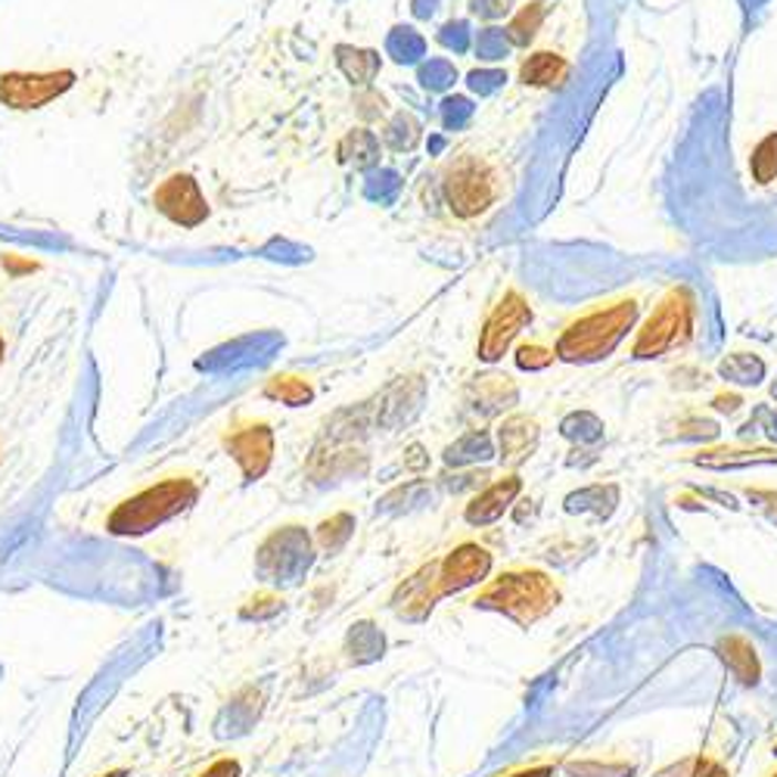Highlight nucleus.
Returning a JSON list of instances; mask_svg holds the SVG:
<instances>
[{"label": "nucleus", "mask_w": 777, "mask_h": 777, "mask_svg": "<svg viewBox=\"0 0 777 777\" xmlns=\"http://www.w3.org/2000/svg\"><path fill=\"white\" fill-rule=\"evenodd\" d=\"M473 603L482 610L504 612L519 626H532L560 603V588L547 579L545 573L519 569V573H504L495 581H489Z\"/></svg>", "instance_id": "1"}, {"label": "nucleus", "mask_w": 777, "mask_h": 777, "mask_svg": "<svg viewBox=\"0 0 777 777\" xmlns=\"http://www.w3.org/2000/svg\"><path fill=\"white\" fill-rule=\"evenodd\" d=\"M197 482L193 480H166L144 489L140 495L122 501L116 511L109 513L106 529L113 535H147L166 519L183 513L197 501Z\"/></svg>", "instance_id": "2"}, {"label": "nucleus", "mask_w": 777, "mask_h": 777, "mask_svg": "<svg viewBox=\"0 0 777 777\" xmlns=\"http://www.w3.org/2000/svg\"><path fill=\"white\" fill-rule=\"evenodd\" d=\"M634 317H638L634 302H619L607 312L581 317L579 324H573L560 336L557 355L563 361H597L607 351H612V346L626 336V330L634 324Z\"/></svg>", "instance_id": "3"}, {"label": "nucleus", "mask_w": 777, "mask_h": 777, "mask_svg": "<svg viewBox=\"0 0 777 777\" xmlns=\"http://www.w3.org/2000/svg\"><path fill=\"white\" fill-rule=\"evenodd\" d=\"M442 190H445L448 209L458 218L485 216L501 197L495 168L482 162L480 156H461L458 162H451Z\"/></svg>", "instance_id": "4"}, {"label": "nucleus", "mask_w": 777, "mask_h": 777, "mask_svg": "<svg viewBox=\"0 0 777 777\" xmlns=\"http://www.w3.org/2000/svg\"><path fill=\"white\" fill-rule=\"evenodd\" d=\"M691 330H694V302L684 290H675L662 298L660 308L644 324V330L638 333L634 358H657L669 348L684 346L691 339Z\"/></svg>", "instance_id": "5"}, {"label": "nucleus", "mask_w": 777, "mask_h": 777, "mask_svg": "<svg viewBox=\"0 0 777 777\" xmlns=\"http://www.w3.org/2000/svg\"><path fill=\"white\" fill-rule=\"evenodd\" d=\"M75 84L72 69H56V72H3L0 75V103L10 109H41L50 99L66 94Z\"/></svg>", "instance_id": "6"}, {"label": "nucleus", "mask_w": 777, "mask_h": 777, "mask_svg": "<svg viewBox=\"0 0 777 777\" xmlns=\"http://www.w3.org/2000/svg\"><path fill=\"white\" fill-rule=\"evenodd\" d=\"M153 206L181 228H199L209 218V202L202 197L193 175H168L166 181L156 187Z\"/></svg>", "instance_id": "7"}, {"label": "nucleus", "mask_w": 777, "mask_h": 777, "mask_svg": "<svg viewBox=\"0 0 777 777\" xmlns=\"http://www.w3.org/2000/svg\"><path fill=\"white\" fill-rule=\"evenodd\" d=\"M532 321V308L519 293H507L497 302V308L489 315L480 336V358L482 361H497L511 343L519 336V330Z\"/></svg>", "instance_id": "8"}, {"label": "nucleus", "mask_w": 777, "mask_h": 777, "mask_svg": "<svg viewBox=\"0 0 777 777\" xmlns=\"http://www.w3.org/2000/svg\"><path fill=\"white\" fill-rule=\"evenodd\" d=\"M267 545L277 547V554L267 550V547L259 550V569H262V576H267V579L296 581L298 576H302V569H308V563H312L308 535L302 529H296V526L271 535Z\"/></svg>", "instance_id": "9"}, {"label": "nucleus", "mask_w": 777, "mask_h": 777, "mask_svg": "<svg viewBox=\"0 0 777 777\" xmlns=\"http://www.w3.org/2000/svg\"><path fill=\"white\" fill-rule=\"evenodd\" d=\"M224 448H228L233 461L240 463V470H243V476L249 482L262 480L271 461H274V430L267 423L233 430L231 435H224Z\"/></svg>", "instance_id": "10"}, {"label": "nucleus", "mask_w": 777, "mask_h": 777, "mask_svg": "<svg viewBox=\"0 0 777 777\" xmlns=\"http://www.w3.org/2000/svg\"><path fill=\"white\" fill-rule=\"evenodd\" d=\"M492 569V554L480 545H461L458 550H451L445 560L439 563V591L451 595V591H463L470 585H476L489 576Z\"/></svg>", "instance_id": "11"}, {"label": "nucleus", "mask_w": 777, "mask_h": 777, "mask_svg": "<svg viewBox=\"0 0 777 777\" xmlns=\"http://www.w3.org/2000/svg\"><path fill=\"white\" fill-rule=\"evenodd\" d=\"M439 597H442V591H439V566L430 563V566H423L413 579H408L398 588L396 607L398 612L408 616V619H423Z\"/></svg>", "instance_id": "12"}, {"label": "nucleus", "mask_w": 777, "mask_h": 777, "mask_svg": "<svg viewBox=\"0 0 777 777\" xmlns=\"http://www.w3.org/2000/svg\"><path fill=\"white\" fill-rule=\"evenodd\" d=\"M523 482L516 476H507V480L495 482L492 489H485L480 497H473L466 504V523L473 526H482V523H495L497 516H504V511L513 504V497L519 495Z\"/></svg>", "instance_id": "13"}, {"label": "nucleus", "mask_w": 777, "mask_h": 777, "mask_svg": "<svg viewBox=\"0 0 777 777\" xmlns=\"http://www.w3.org/2000/svg\"><path fill=\"white\" fill-rule=\"evenodd\" d=\"M715 650H718L722 662L728 665L731 672H734V679L741 681V684H756L759 681V657H756V647L749 644L744 634H725Z\"/></svg>", "instance_id": "14"}, {"label": "nucleus", "mask_w": 777, "mask_h": 777, "mask_svg": "<svg viewBox=\"0 0 777 777\" xmlns=\"http://www.w3.org/2000/svg\"><path fill=\"white\" fill-rule=\"evenodd\" d=\"M497 435H501V458L511 463L523 461L532 448H535V442H538V430H535V423L526 420V417H513V420H507Z\"/></svg>", "instance_id": "15"}, {"label": "nucleus", "mask_w": 777, "mask_h": 777, "mask_svg": "<svg viewBox=\"0 0 777 777\" xmlns=\"http://www.w3.org/2000/svg\"><path fill=\"white\" fill-rule=\"evenodd\" d=\"M566 75H569V63L557 53H535L519 69L523 84H532V87H554V84H563Z\"/></svg>", "instance_id": "16"}, {"label": "nucleus", "mask_w": 777, "mask_h": 777, "mask_svg": "<svg viewBox=\"0 0 777 777\" xmlns=\"http://www.w3.org/2000/svg\"><path fill=\"white\" fill-rule=\"evenodd\" d=\"M265 396L277 398V401L290 405V408H302V405H308L315 398V389H312V382L305 380V377L283 374V377H271L265 382Z\"/></svg>", "instance_id": "17"}, {"label": "nucleus", "mask_w": 777, "mask_h": 777, "mask_svg": "<svg viewBox=\"0 0 777 777\" xmlns=\"http://www.w3.org/2000/svg\"><path fill=\"white\" fill-rule=\"evenodd\" d=\"M749 168H753V178L759 183H771L777 178V134H768L762 140L753 159H749Z\"/></svg>", "instance_id": "18"}, {"label": "nucleus", "mask_w": 777, "mask_h": 777, "mask_svg": "<svg viewBox=\"0 0 777 777\" xmlns=\"http://www.w3.org/2000/svg\"><path fill=\"white\" fill-rule=\"evenodd\" d=\"M657 777H731L722 765L706 756H691V759L679 762L672 768H662Z\"/></svg>", "instance_id": "19"}, {"label": "nucleus", "mask_w": 777, "mask_h": 777, "mask_svg": "<svg viewBox=\"0 0 777 777\" xmlns=\"http://www.w3.org/2000/svg\"><path fill=\"white\" fill-rule=\"evenodd\" d=\"M351 529H355V519L348 513H339V516H333L327 523H321L317 538H321V545L327 547V550H339L351 538Z\"/></svg>", "instance_id": "20"}, {"label": "nucleus", "mask_w": 777, "mask_h": 777, "mask_svg": "<svg viewBox=\"0 0 777 777\" xmlns=\"http://www.w3.org/2000/svg\"><path fill=\"white\" fill-rule=\"evenodd\" d=\"M542 17H545V10H542L538 3L526 7V10H523V13H519V17L511 22L513 41H516V44H526V41H532V34H535V29H538Z\"/></svg>", "instance_id": "21"}, {"label": "nucleus", "mask_w": 777, "mask_h": 777, "mask_svg": "<svg viewBox=\"0 0 777 777\" xmlns=\"http://www.w3.org/2000/svg\"><path fill=\"white\" fill-rule=\"evenodd\" d=\"M576 777H631V765H600V762H573Z\"/></svg>", "instance_id": "22"}, {"label": "nucleus", "mask_w": 777, "mask_h": 777, "mask_svg": "<svg viewBox=\"0 0 777 777\" xmlns=\"http://www.w3.org/2000/svg\"><path fill=\"white\" fill-rule=\"evenodd\" d=\"M516 365L523 367V370H538V367H547L550 365V351H545V348H538V346H523L519 348V355H516Z\"/></svg>", "instance_id": "23"}, {"label": "nucleus", "mask_w": 777, "mask_h": 777, "mask_svg": "<svg viewBox=\"0 0 777 777\" xmlns=\"http://www.w3.org/2000/svg\"><path fill=\"white\" fill-rule=\"evenodd\" d=\"M199 777H240V762L237 759H218L212 762Z\"/></svg>", "instance_id": "24"}, {"label": "nucleus", "mask_w": 777, "mask_h": 777, "mask_svg": "<svg viewBox=\"0 0 777 777\" xmlns=\"http://www.w3.org/2000/svg\"><path fill=\"white\" fill-rule=\"evenodd\" d=\"M3 267H7L10 274H25V271H38V262L19 259V255H3Z\"/></svg>", "instance_id": "25"}, {"label": "nucleus", "mask_w": 777, "mask_h": 777, "mask_svg": "<svg viewBox=\"0 0 777 777\" xmlns=\"http://www.w3.org/2000/svg\"><path fill=\"white\" fill-rule=\"evenodd\" d=\"M550 765H538V768H526V771H516V775H507V777H550Z\"/></svg>", "instance_id": "26"}, {"label": "nucleus", "mask_w": 777, "mask_h": 777, "mask_svg": "<svg viewBox=\"0 0 777 777\" xmlns=\"http://www.w3.org/2000/svg\"><path fill=\"white\" fill-rule=\"evenodd\" d=\"M756 497H759V501H768V513H771V519H777V495L775 492H756Z\"/></svg>", "instance_id": "27"}, {"label": "nucleus", "mask_w": 777, "mask_h": 777, "mask_svg": "<svg viewBox=\"0 0 777 777\" xmlns=\"http://www.w3.org/2000/svg\"><path fill=\"white\" fill-rule=\"evenodd\" d=\"M106 777H125V771H113V775H106Z\"/></svg>", "instance_id": "28"}, {"label": "nucleus", "mask_w": 777, "mask_h": 777, "mask_svg": "<svg viewBox=\"0 0 777 777\" xmlns=\"http://www.w3.org/2000/svg\"><path fill=\"white\" fill-rule=\"evenodd\" d=\"M0 361H3V339H0Z\"/></svg>", "instance_id": "29"}, {"label": "nucleus", "mask_w": 777, "mask_h": 777, "mask_svg": "<svg viewBox=\"0 0 777 777\" xmlns=\"http://www.w3.org/2000/svg\"><path fill=\"white\" fill-rule=\"evenodd\" d=\"M771 777H777V771H775V775H771Z\"/></svg>", "instance_id": "30"}, {"label": "nucleus", "mask_w": 777, "mask_h": 777, "mask_svg": "<svg viewBox=\"0 0 777 777\" xmlns=\"http://www.w3.org/2000/svg\"><path fill=\"white\" fill-rule=\"evenodd\" d=\"M775 749H777V746H775Z\"/></svg>", "instance_id": "31"}]
</instances>
